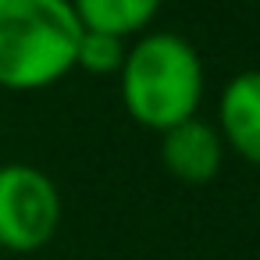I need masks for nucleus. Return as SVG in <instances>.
Segmentation results:
<instances>
[{
    "label": "nucleus",
    "instance_id": "7ed1b4c3",
    "mask_svg": "<svg viewBox=\"0 0 260 260\" xmlns=\"http://www.w3.org/2000/svg\"><path fill=\"white\" fill-rule=\"evenodd\" d=\"M57 182L36 164H0V249L36 253L61 228Z\"/></svg>",
    "mask_w": 260,
    "mask_h": 260
},
{
    "label": "nucleus",
    "instance_id": "39448f33",
    "mask_svg": "<svg viewBox=\"0 0 260 260\" xmlns=\"http://www.w3.org/2000/svg\"><path fill=\"white\" fill-rule=\"evenodd\" d=\"M217 132L224 150L260 168V68L239 72L217 96Z\"/></svg>",
    "mask_w": 260,
    "mask_h": 260
},
{
    "label": "nucleus",
    "instance_id": "20e7f679",
    "mask_svg": "<svg viewBox=\"0 0 260 260\" xmlns=\"http://www.w3.org/2000/svg\"><path fill=\"white\" fill-rule=\"evenodd\" d=\"M224 153L228 150L217 125L203 121L200 114L160 132V164L178 182H189V185L214 182L224 168Z\"/></svg>",
    "mask_w": 260,
    "mask_h": 260
},
{
    "label": "nucleus",
    "instance_id": "423d86ee",
    "mask_svg": "<svg viewBox=\"0 0 260 260\" xmlns=\"http://www.w3.org/2000/svg\"><path fill=\"white\" fill-rule=\"evenodd\" d=\"M72 8L82 29L132 40V36L150 32L164 0H72Z\"/></svg>",
    "mask_w": 260,
    "mask_h": 260
},
{
    "label": "nucleus",
    "instance_id": "f257e3e1",
    "mask_svg": "<svg viewBox=\"0 0 260 260\" xmlns=\"http://www.w3.org/2000/svg\"><path fill=\"white\" fill-rule=\"evenodd\" d=\"M118 89L128 118L150 132H168L178 121L200 114L207 72L200 50L168 29L136 36L118 72Z\"/></svg>",
    "mask_w": 260,
    "mask_h": 260
},
{
    "label": "nucleus",
    "instance_id": "0eeeda50",
    "mask_svg": "<svg viewBox=\"0 0 260 260\" xmlns=\"http://www.w3.org/2000/svg\"><path fill=\"white\" fill-rule=\"evenodd\" d=\"M125 50H128V40L111 36V32L82 29L79 47H75V72H86V75H118L121 64H125Z\"/></svg>",
    "mask_w": 260,
    "mask_h": 260
},
{
    "label": "nucleus",
    "instance_id": "f03ea898",
    "mask_svg": "<svg viewBox=\"0 0 260 260\" xmlns=\"http://www.w3.org/2000/svg\"><path fill=\"white\" fill-rule=\"evenodd\" d=\"M79 36L72 0H0V89L36 93L68 79Z\"/></svg>",
    "mask_w": 260,
    "mask_h": 260
}]
</instances>
